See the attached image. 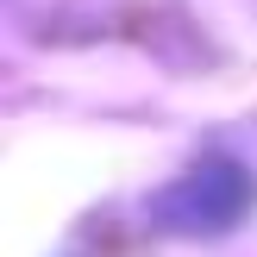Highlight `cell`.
Here are the masks:
<instances>
[{
    "instance_id": "cell-1",
    "label": "cell",
    "mask_w": 257,
    "mask_h": 257,
    "mask_svg": "<svg viewBox=\"0 0 257 257\" xmlns=\"http://www.w3.org/2000/svg\"><path fill=\"white\" fill-rule=\"evenodd\" d=\"M245 201H251V182L232 163H201L182 182L163 188V195L151 201V213H157V226H170V232H220V226H232L238 213H245Z\"/></svg>"
}]
</instances>
